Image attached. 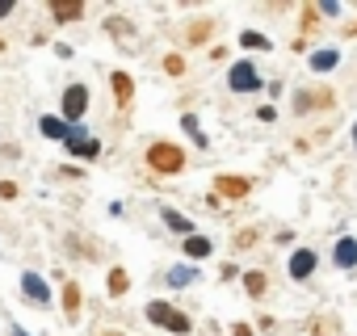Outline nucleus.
I'll list each match as a JSON object with an SVG mask.
<instances>
[{
  "mask_svg": "<svg viewBox=\"0 0 357 336\" xmlns=\"http://www.w3.org/2000/svg\"><path fill=\"white\" fill-rule=\"evenodd\" d=\"M147 164L155 168V173H181V168H185V151L176 143H151L147 147Z\"/></svg>",
  "mask_w": 357,
  "mask_h": 336,
  "instance_id": "1",
  "label": "nucleus"
},
{
  "mask_svg": "<svg viewBox=\"0 0 357 336\" xmlns=\"http://www.w3.org/2000/svg\"><path fill=\"white\" fill-rule=\"evenodd\" d=\"M147 319L160 323V328H168V332H176V336L190 332V315H181L176 307H168V303H147Z\"/></svg>",
  "mask_w": 357,
  "mask_h": 336,
  "instance_id": "2",
  "label": "nucleus"
},
{
  "mask_svg": "<svg viewBox=\"0 0 357 336\" xmlns=\"http://www.w3.org/2000/svg\"><path fill=\"white\" fill-rule=\"evenodd\" d=\"M227 80H231V89H236V93H257V89H261V76H257V68H252V63H236Z\"/></svg>",
  "mask_w": 357,
  "mask_h": 336,
  "instance_id": "3",
  "label": "nucleus"
},
{
  "mask_svg": "<svg viewBox=\"0 0 357 336\" xmlns=\"http://www.w3.org/2000/svg\"><path fill=\"white\" fill-rule=\"evenodd\" d=\"M84 109H89V89L84 84H72L68 93H63V118H84Z\"/></svg>",
  "mask_w": 357,
  "mask_h": 336,
  "instance_id": "4",
  "label": "nucleus"
},
{
  "mask_svg": "<svg viewBox=\"0 0 357 336\" xmlns=\"http://www.w3.org/2000/svg\"><path fill=\"white\" fill-rule=\"evenodd\" d=\"M332 261H336L340 269H353V265H357V240H353V236H340L336 248H332Z\"/></svg>",
  "mask_w": 357,
  "mask_h": 336,
  "instance_id": "5",
  "label": "nucleus"
},
{
  "mask_svg": "<svg viewBox=\"0 0 357 336\" xmlns=\"http://www.w3.org/2000/svg\"><path fill=\"white\" fill-rule=\"evenodd\" d=\"M311 269H315V252H311V248H298V252L290 257V277L303 282V277H311Z\"/></svg>",
  "mask_w": 357,
  "mask_h": 336,
  "instance_id": "6",
  "label": "nucleus"
},
{
  "mask_svg": "<svg viewBox=\"0 0 357 336\" xmlns=\"http://www.w3.org/2000/svg\"><path fill=\"white\" fill-rule=\"evenodd\" d=\"M215 190H219L223 198H231V202H236V198H244L252 185H248L244 177H219V181H215Z\"/></svg>",
  "mask_w": 357,
  "mask_h": 336,
  "instance_id": "7",
  "label": "nucleus"
},
{
  "mask_svg": "<svg viewBox=\"0 0 357 336\" xmlns=\"http://www.w3.org/2000/svg\"><path fill=\"white\" fill-rule=\"evenodd\" d=\"M22 290L30 294V303H51V290H47V282H43L38 273H26V277H22Z\"/></svg>",
  "mask_w": 357,
  "mask_h": 336,
  "instance_id": "8",
  "label": "nucleus"
},
{
  "mask_svg": "<svg viewBox=\"0 0 357 336\" xmlns=\"http://www.w3.org/2000/svg\"><path fill=\"white\" fill-rule=\"evenodd\" d=\"M109 84H114V101H118V105H130V93H135L130 76H126V72H114V76H109Z\"/></svg>",
  "mask_w": 357,
  "mask_h": 336,
  "instance_id": "9",
  "label": "nucleus"
},
{
  "mask_svg": "<svg viewBox=\"0 0 357 336\" xmlns=\"http://www.w3.org/2000/svg\"><path fill=\"white\" fill-rule=\"evenodd\" d=\"M63 311H68V319H76V315H80V286H76V282H68V286H63Z\"/></svg>",
  "mask_w": 357,
  "mask_h": 336,
  "instance_id": "10",
  "label": "nucleus"
},
{
  "mask_svg": "<svg viewBox=\"0 0 357 336\" xmlns=\"http://www.w3.org/2000/svg\"><path fill=\"white\" fill-rule=\"evenodd\" d=\"M185 252H190L194 261H202V257H211V240H206V236H185Z\"/></svg>",
  "mask_w": 357,
  "mask_h": 336,
  "instance_id": "11",
  "label": "nucleus"
},
{
  "mask_svg": "<svg viewBox=\"0 0 357 336\" xmlns=\"http://www.w3.org/2000/svg\"><path fill=\"white\" fill-rule=\"evenodd\" d=\"M336 63H340L336 51H315V55H311V68H315V72H332Z\"/></svg>",
  "mask_w": 357,
  "mask_h": 336,
  "instance_id": "12",
  "label": "nucleus"
},
{
  "mask_svg": "<svg viewBox=\"0 0 357 336\" xmlns=\"http://www.w3.org/2000/svg\"><path fill=\"white\" fill-rule=\"evenodd\" d=\"M38 130H43L47 139H68V126H63L59 118H43V122H38Z\"/></svg>",
  "mask_w": 357,
  "mask_h": 336,
  "instance_id": "13",
  "label": "nucleus"
},
{
  "mask_svg": "<svg viewBox=\"0 0 357 336\" xmlns=\"http://www.w3.org/2000/svg\"><path fill=\"white\" fill-rule=\"evenodd\" d=\"M164 223H168L172 231H181V236H190V231H194V223H190L185 215H176V211H164Z\"/></svg>",
  "mask_w": 357,
  "mask_h": 336,
  "instance_id": "14",
  "label": "nucleus"
},
{
  "mask_svg": "<svg viewBox=\"0 0 357 336\" xmlns=\"http://www.w3.org/2000/svg\"><path fill=\"white\" fill-rule=\"evenodd\" d=\"M51 13H55L59 22H76V17L84 13V5H51Z\"/></svg>",
  "mask_w": 357,
  "mask_h": 336,
  "instance_id": "15",
  "label": "nucleus"
},
{
  "mask_svg": "<svg viewBox=\"0 0 357 336\" xmlns=\"http://www.w3.org/2000/svg\"><path fill=\"white\" fill-rule=\"evenodd\" d=\"M126 286H130V277H126L122 269H114V273H109V294H126Z\"/></svg>",
  "mask_w": 357,
  "mask_h": 336,
  "instance_id": "16",
  "label": "nucleus"
},
{
  "mask_svg": "<svg viewBox=\"0 0 357 336\" xmlns=\"http://www.w3.org/2000/svg\"><path fill=\"white\" fill-rule=\"evenodd\" d=\"M244 290H248L252 298H257V294H265V273H248V277H244Z\"/></svg>",
  "mask_w": 357,
  "mask_h": 336,
  "instance_id": "17",
  "label": "nucleus"
},
{
  "mask_svg": "<svg viewBox=\"0 0 357 336\" xmlns=\"http://www.w3.org/2000/svg\"><path fill=\"white\" fill-rule=\"evenodd\" d=\"M240 43H244V47H252V51H265V47H269V38H265V34H252V30H248V34H240Z\"/></svg>",
  "mask_w": 357,
  "mask_h": 336,
  "instance_id": "18",
  "label": "nucleus"
},
{
  "mask_svg": "<svg viewBox=\"0 0 357 336\" xmlns=\"http://www.w3.org/2000/svg\"><path fill=\"white\" fill-rule=\"evenodd\" d=\"M181 126H185V130H190V135H194V139H198L202 147H206V135L198 130V118H194V114H185V118H181Z\"/></svg>",
  "mask_w": 357,
  "mask_h": 336,
  "instance_id": "19",
  "label": "nucleus"
},
{
  "mask_svg": "<svg viewBox=\"0 0 357 336\" xmlns=\"http://www.w3.org/2000/svg\"><path fill=\"white\" fill-rule=\"evenodd\" d=\"M168 282H172V286H190V282H194V269H172Z\"/></svg>",
  "mask_w": 357,
  "mask_h": 336,
  "instance_id": "20",
  "label": "nucleus"
},
{
  "mask_svg": "<svg viewBox=\"0 0 357 336\" xmlns=\"http://www.w3.org/2000/svg\"><path fill=\"white\" fill-rule=\"evenodd\" d=\"M164 68H168L172 76H181V72H185V59H181V55H168V59H164Z\"/></svg>",
  "mask_w": 357,
  "mask_h": 336,
  "instance_id": "21",
  "label": "nucleus"
},
{
  "mask_svg": "<svg viewBox=\"0 0 357 336\" xmlns=\"http://www.w3.org/2000/svg\"><path fill=\"white\" fill-rule=\"evenodd\" d=\"M13 13V5H5V0H0V17H9Z\"/></svg>",
  "mask_w": 357,
  "mask_h": 336,
  "instance_id": "22",
  "label": "nucleus"
},
{
  "mask_svg": "<svg viewBox=\"0 0 357 336\" xmlns=\"http://www.w3.org/2000/svg\"><path fill=\"white\" fill-rule=\"evenodd\" d=\"M13 336H30V332H22V328H13Z\"/></svg>",
  "mask_w": 357,
  "mask_h": 336,
  "instance_id": "23",
  "label": "nucleus"
},
{
  "mask_svg": "<svg viewBox=\"0 0 357 336\" xmlns=\"http://www.w3.org/2000/svg\"><path fill=\"white\" fill-rule=\"evenodd\" d=\"M353 143H357V126H353Z\"/></svg>",
  "mask_w": 357,
  "mask_h": 336,
  "instance_id": "24",
  "label": "nucleus"
}]
</instances>
